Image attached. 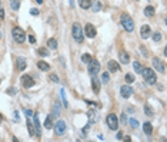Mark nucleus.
<instances>
[{
    "label": "nucleus",
    "mask_w": 167,
    "mask_h": 142,
    "mask_svg": "<svg viewBox=\"0 0 167 142\" xmlns=\"http://www.w3.org/2000/svg\"><path fill=\"white\" fill-rule=\"evenodd\" d=\"M51 109H53V116L54 118H57L60 115V105H59V102H54V105H53V108H51Z\"/></svg>",
    "instance_id": "24"
},
{
    "label": "nucleus",
    "mask_w": 167,
    "mask_h": 142,
    "mask_svg": "<svg viewBox=\"0 0 167 142\" xmlns=\"http://www.w3.org/2000/svg\"><path fill=\"white\" fill-rule=\"evenodd\" d=\"M16 68L19 69V70H24V69H26V60H24V57H19V59L16 60Z\"/></svg>",
    "instance_id": "17"
},
{
    "label": "nucleus",
    "mask_w": 167,
    "mask_h": 142,
    "mask_svg": "<svg viewBox=\"0 0 167 142\" xmlns=\"http://www.w3.org/2000/svg\"><path fill=\"white\" fill-rule=\"evenodd\" d=\"M92 59H93V56L90 55V53H84V55L81 56V62H83V63H89Z\"/></svg>",
    "instance_id": "29"
},
{
    "label": "nucleus",
    "mask_w": 167,
    "mask_h": 142,
    "mask_svg": "<svg viewBox=\"0 0 167 142\" xmlns=\"http://www.w3.org/2000/svg\"><path fill=\"white\" fill-rule=\"evenodd\" d=\"M27 129H29L30 136H34V135H36V132H34V126H33V125H32V122H30V118L27 119Z\"/></svg>",
    "instance_id": "26"
},
{
    "label": "nucleus",
    "mask_w": 167,
    "mask_h": 142,
    "mask_svg": "<svg viewBox=\"0 0 167 142\" xmlns=\"http://www.w3.org/2000/svg\"><path fill=\"white\" fill-rule=\"evenodd\" d=\"M154 13H156V10H154L153 6H147V7L144 9V14H146L147 17H153Z\"/></svg>",
    "instance_id": "21"
},
{
    "label": "nucleus",
    "mask_w": 167,
    "mask_h": 142,
    "mask_svg": "<svg viewBox=\"0 0 167 142\" xmlns=\"http://www.w3.org/2000/svg\"><path fill=\"white\" fill-rule=\"evenodd\" d=\"M0 7H2V2H0Z\"/></svg>",
    "instance_id": "48"
},
{
    "label": "nucleus",
    "mask_w": 167,
    "mask_h": 142,
    "mask_svg": "<svg viewBox=\"0 0 167 142\" xmlns=\"http://www.w3.org/2000/svg\"><path fill=\"white\" fill-rule=\"evenodd\" d=\"M106 122H107V126L111 129V131H116L119 128V121H117V116L114 113H110L107 118H106Z\"/></svg>",
    "instance_id": "5"
},
{
    "label": "nucleus",
    "mask_w": 167,
    "mask_h": 142,
    "mask_svg": "<svg viewBox=\"0 0 167 142\" xmlns=\"http://www.w3.org/2000/svg\"><path fill=\"white\" fill-rule=\"evenodd\" d=\"M37 68L40 69V70H43V72H49V70H50V65H49L47 62H43V60L37 62Z\"/></svg>",
    "instance_id": "19"
},
{
    "label": "nucleus",
    "mask_w": 167,
    "mask_h": 142,
    "mask_svg": "<svg viewBox=\"0 0 167 142\" xmlns=\"http://www.w3.org/2000/svg\"><path fill=\"white\" fill-rule=\"evenodd\" d=\"M79 6L81 9H89L92 7V0H79Z\"/></svg>",
    "instance_id": "22"
},
{
    "label": "nucleus",
    "mask_w": 167,
    "mask_h": 142,
    "mask_svg": "<svg viewBox=\"0 0 167 142\" xmlns=\"http://www.w3.org/2000/svg\"><path fill=\"white\" fill-rule=\"evenodd\" d=\"M87 65H89V73L90 75H93V76H94L96 73H99V70H100V62H99V60L92 59L89 63H87Z\"/></svg>",
    "instance_id": "7"
},
{
    "label": "nucleus",
    "mask_w": 167,
    "mask_h": 142,
    "mask_svg": "<svg viewBox=\"0 0 167 142\" xmlns=\"http://www.w3.org/2000/svg\"><path fill=\"white\" fill-rule=\"evenodd\" d=\"M84 36H87V37H90V39H93L96 36V33H97V30L96 28L92 25V23H87L86 26H84Z\"/></svg>",
    "instance_id": "8"
},
{
    "label": "nucleus",
    "mask_w": 167,
    "mask_h": 142,
    "mask_svg": "<svg viewBox=\"0 0 167 142\" xmlns=\"http://www.w3.org/2000/svg\"><path fill=\"white\" fill-rule=\"evenodd\" d=\"M53 125H54V134H56L57 136H62L66 132V122L64 121H57Z\"/></svg>",
    "instance_id": "6"
},
{
    "label": "nucleus",
    "mask_w": 167,
    "mask_h": 142,
    "mask_svg": "<svg viewBox=\"0 0 167 142\" xmlns=\"http://www.w3.org/2000/svg\"><path fill=\"white\" fill-rule=\"evenodd\" d=\"M120 22L127 32H133V30H134V22H133V19L127 13H123L120 16Z\"/></svg>",
    "instance_id": "3"
},
{
    "label": "nucleus",
    "mask_w": 167,
    "mask_h": 142,
    "mask_svg": "<svg viewBox=\"0 0 167 142\" xmlns=\"http://www.w3.org/2000/svg\"><path fill=\"white\" fill-rule=\"evenodd\" d=\"M44 128L46 129H51L53 128V115H49L44 121Z\"/></svg>",
    "instance_id": "20"
},
{
    "label": "nucleus",
    "mask_w": 167,
    "mask_h": 142,
    "mask_svg": "<svg viewBox=\"0 0 167 142\" xmlns=\"http://www.w3.org/2000/svg\"><path fill=\"white\" fill-rule=\"evenodd\" d=\"M10 6L13 10H19L20 9V0H10Z\"/></svg>",
    "instance_id": "28"
},
{
    "label": "nucleus",
    "mask_w": 167,
    "mask_h": 142,
    "mask_svg": "<svg viewBox=\"0 0 167 142\" xmlns=\"http://www.w3.org/2000/svg\"><path fill=\"white\" fill-rule=\"evenodd\" d=\"M140 52L143 53V56H144V57H148V50L146 49L144 46H140Z\"/></svg>",
    "instance_id": "37"
},
{
    "label": "nucleus",
    "mask_w": 167,
    "mask_h": 142,
    "mask_svg": "<svg viewBox=\"0 0 167 142\" xmlns=\"http://www.w3.org/2000/svg\"><path fill=\"white\" fill-rule=\"evenodd\" d=\"M133 68H134V72H137V73H140L141 69H143V66L140 65V62H137V60H134V63H133Z\"/></svg>",
    "instance_id": "30"
},
{
    "label": "nucleus",
    "mask_w": 167,
    "mask_h": 142,
    "mask_svg": "<svg viewBox=\"0 0 167 142\" xmlns=\"http://www.w3.org/2000/svg\"><path fill=\"white\" fill-rule=\"evenodd\" d=\"M60 95H62V99H63V105L64 106H67V102H66V96H64V90H60Z\"/></svg>",
    "instance_id": "39"
},
{
    "label": "nucleus",
    "mask_w": 167,
    "mask_h": 142,
    "mask_svg": "<svg viewBox=\"0 0 167 142\" xmlns=\"http://www.w3.org/2000/svg\"><path fill=\"white\" fill-rule=\"evenodd\" d=\"M24 112H26L27 118H30V116H32V115H33V112H32V111H30V109H26V111H24Z\"/></svg>",
    "instance_id": "43"
},
{
    "label": "nucleus",
    "mask_w": 167,
    "mask_h": 142,
    "mask_svg": "<svg viewBox=\"0 0 167 142\" xmlns=\"http://www.w3.org/2000/svg\"><path fill=\"white\" fill-rule=\"evenodd\" d=\"M17 93V90H16V88H10V89L7 90V95H10V96H14Z\"/></svg>",
    "instance_id": "38"
},
{
    "label": "nucleus",
    "mask_w": 167,
    "mask_h": 142,
    "mask_svg": "<svg viewBox=\"0 0 167 142\" xmlns=\"http://www.w3.org/2000/svg\"><path fill=\"white\" fill-rule=\"evenodd\" d=\"M151 36H153V40L156 42V43H157V42L162 40V33H160V32H154Z\"/></svg>",
    "instance_id": "31"
},
{
    "label": "nucleus",
    "mask_w": 167,
    "mask_h": 142,
    "mask_svg": "<svg viewBox=\"0 0 167 142\" xmlns=\"http://www.w3.org/2000/svg\"><path fill=\"white\" fill-rule=\"evenodd\" d=\"M107 68H109V72L114 73V72H117L120 69V66H119V63H117L116 60H110V62L107 63Z\"/></svg>",
    "instance_id": "13"
},
{
    "label": "nucleus",
    "mask_w": 167,
    "mask_h": 142,
    "mask_svg": "<svg viewBox=\"0 0 167 142\" xmlns=\"http://www.w3.org/2000/svg\"><path fill=\"white\" fill-rule=\"evenodd\" d=\"M121 122H123V123H124V122H126V115H124V113H123V115H121Z\"/></svg>",
    "instance_id": "45"
},
{
    "label": "nucleus",
    "mask_w": 167,
    "mask_h": 142,
    "mask_svg": "<svg viewBox=\"0 0 167 142\" xmlns=\"http://www.w3.org/2000/svg\"><path fill=\"white\" fill-rule=\"evenodd\" d=\"M124 79H126L127 83H133V82H134V76H133L132 73H127L126 76H124Z\"/></svg>",
    "instance_id": "33"
},
{
    "label": "nucleus",
    "mask_w": 167,
    "mask_h": 142,
    "mask_svg": "<svg viewBox=\"0 0 167 142\" xmlns=\"http://www.w3.org/2000/svg\"><path fill=\"white\" fill-rule=\"evenodd\" d=\"M22 85H23V88L29 89V88H32L33 85H34V80L32 79V76H29V75H24V76H22Z\"/></svg>",
    "instance_id": "11"
},
{
    "label": "nucleus",
    "mask_w": 167,
    "mask_h": 142,
    "mask_svg": "<svg viewBox=\"0 0 167 142\" xmlns=\"http://www.w3.org/2000/svg\"><path fill=\"white\" fill-rule=\"evenodd\" d=\"M144 113L147 115V116H150V118H153V116H154V111H153V108H151L148 103H146V105H144Z\"/></svg>",
    "instance_id": "23"
},
{
    "label": "nucleus",
    "mask_w": 167,
    "mask_h": 142,
    "mask_svg": "<svg viewBox=\"0 0 167 142\" xmlns=\"http://www.w3.org/2000/svg\"><path fill=\"white\" fill-rule=\"evenodd\" d=\"M119 56H120V62L123 63V65H127V63L130 62V57H129V53H127V52H124V50H121Z\"/></svg>",
    "instance_id": "16"
},
{
    "label": "nucleus",
    "mask_w": 167,
    "mask_h": 142,
    "mask_svg": "<svg viewBox=\"0 0 167 142\" xmlns=\"http://www.w3.org/2000/svg\"><path fill=\"white\" fill-rule=\"evenodd\" d=\"M140 73L143 75L146 83H148V85H156V83H157V76H156V73H154L153 69H150V68L141 69Z\"/></svg>",
    "instance_id": "1"
},
{
    "label": "nucleus",
    "mask_w": 167,
    "mask_h": 142,
    "mask_svg": "<svg viewBox=\"0 0 167 142\" xmlns=\"http://www.w3.org/2000/svg\"><path fill=\"white\" fill-rule=\"evenodd\" d=\"M3 19H4V10H3L2 7H0V23L3 22Z\"/></svg>",
    "instance_id": "40"
},
{
    "label": "nucleus",
    "mask_w": 167,
    "mask_h": 142,
    "mask_svg": "<svg viewBox=\"0 0 167 142\" xmlns=\"http://www.w3.org/2000/svg\"><path fill=\"white\" fill-rule=\"evenodd\" d=\"M47 46H49V49H53V50H56L57 49V46H59V45H57V40L56 39H49V42H47Z\"/></svg>",
    "instance_id": "25"
},
{
    "label": "nucleus",
    "mask_w": 167,
    "mask_h": 142,
    "mask_svg": "<svg viewBox=\"0 0 167 142\" xmlns=\"http://www.w3.org/2000/svg\"><path fill=\"white\" fill-rule=\"evenodd\" d=\"M0 37H2V33H0Z\"/></svg>",
    "instance_id": "49"
},
{
    "label": "nucleus",
    "mask_w": 167,
    "mask_h": 142,
    "mask_svg": "<svg viewBox=\"0 0 167 142\" xmlns=\"http://www.w3.org/2000/svg\"><path fill=\"white\" fill-rule=\"evenodd\" d=\"M29 42H30V43H36V37L33 35H30L29 36Z\"/></svg>",
    "instance_id": "42"
},
{
    "label": "nucleus",
    "mask_w": 167,
    "mask_h": 142,
    "mask_svg": "<svg viewBox=\"0 0 167 142\" xmlns=\"http://www.w3.org/2000/svg\"><path fill=\"white\" fill-rule=\"evenodd\" d=\"M33 126H34L36 129V136H40L41 135V128H40V122H39V115H34V123H33Z\"/></svg>",
    "instance_id": "15"
},
{
    "label": "nucleus",
    "mask_w": 167,
    "mask_h": 142,
    "mask_svg": "<svg viewBox=\"0 0 167 142\" xmlns=\"http://www.w3.org/2000/svg\"><path fill=\"white\" fill-rule=\"evenodd\" d=\"M36 2H37L39 4H41V3H43V0H36Z\"/></svg>",
    "instance_id": "46"
},
{
    "label": "nucleus",
    "mask_w": 167,
    "mask_h": 142,
    "mask_svg": "<svg viewBox=\"0 0 167 142\" xmlns=\"http://www.w3.org/2000/svg\"><path fill=\"white\" fill-rule=\"evenodd\" d=\"M117 139H119V141L123 139V134H121V132H119V134H117Z\"/></svg>",
    "instance_id": "44"
},
{
    "label": "nucleus",
    "mask_w": 167,
    "mask_h": 142,
    "mask_svg": "<svg viewBox=\"0 0 167 142\" xmlns=\"http://www.w3.org/2000/svg\"><path fill=\"white\" fill-rule=\"evenodd\" d=\"M153 66L157 69L159 72H162V73H166V65L162 62L160 59H157V57H154L153 59Z\"/></svg>",
    "instance_id": "12"
},
{
    "label": "nucleus",
    "mask_w": 167,
    "mask_h": 142,
    "mask_svg": "<svg viewBox=\"0 0 167 142\" xmlns=\"http://www.w3.org/2000/svg\"><path fill=\"white\" fill-rule=\"evenodd\" d=\"M151 36V29H150V26L148 25H144V26H141V29H140V37L141 39H148Z\"/></svg>",
    "instance_id": "10"
},
{
    "label": "nucleus",
    "mask_w": 167,
    "mask_h": 142,
    "mask_svg": "<svg viewBox=\"0 0 167 142\" xmlns=\"http://www.w3.org/2000/svg\"><path fill=\"white\" fill-rule=\"evenodd\" d=\"M109 80H110V75H109V72H104V73L102 75V82L109 83Z\"/></svg>",
    "instance_id": "32"
},
{
    "label": "nucleus",
    "mask_w": 167,
    "mask_h": 142,
    "mask_svg": "<svg viewBox=\"0 0 167 142\" xmlns=\"http://www.w3.org/2000/svg\"><path fill=\"white\" fill-rule=\"evenodd\" d=\"M100 9H102V3L97 0V2H94V4H93V12H99Z\"/></svg>",
    "instance_id": "34"
},
{
    "label": "nucleus",
    "mask_w": 167,
    "mask_h": 142,
    "mask_svg": "<svg viewBox=\"0 0 167 142\" xmlns=\"http://www.w3.org/2000/svg\"><path fill=\"white\" fill-rule=\"evenodd\" d=\"M30 13H32L33 16H39V10H37V9H32V10H30Z\"/></svg>",
    "instance_id": "41"
},
{
    "label": "nucleus",
    "mask_w": 167,
    "mask_h": 142,
    "mask_svg": "<svg viewBox=\"0 0 167 142\" xmlns=\"http://www.w3.org/2000/svg\"><path fill=\"white\" fill-rule=\"evenodd\" d=\"M49 79H50L51 82H54V83H59V76H57V75H54V73H51L50 76H49Z\"/></svg>",
    "instance_id": "36"
},
{
    "label": "nucleus",
    "mask_w": 167,
    "mask_h": 142,
    "mask_svg": "<svg viewBox=\"0 0 167 142\" xmlns=\"http://www.w3.org/2000/svg\"><path fill=\"white\" fill-rule=\"evenodd\" d=\"M3 122V116H2V113H0V123Z\"/></svg>",
    "instance_id": "47"
},
{
    "label": "nucleus",
    "mask_w": 167,
    "mask_h": 142,
    "mask_svg": "<svg viewBox=\"0 0 167 142\" xmlns=\"http://www.w3.org/2000/svg\"><path fill=\"white\" fill-rule=\"evenodd\" d=\"M92 89H93V92H94L96 95L100 92V80L97 79V78H94V76L92 78Z\"/></svg>",
    "instance_id": "14"
},
{
    "label": "nucleus",
    "mask_w": 167,
    "mask_h": 142,
    "mask_svg": "<svg viewBox=\"0 0 167 142\" xmlns=\"http://www.w3.org/2000/svg\"><path fill=\"white\" fill-rule=\"evenodd\" d=\"M71 35H73V39H74L77 43H83L84 40V33H83V29L79 23H74L71 28Z\"/></svg>",
    "instance_id": "2"
},
{
    "label": "nucleus",
    "mask_w": 167,
    "mask_h": 142,
    "mask_svg": "<svg viewBox=\"0 0 167 142\" xmlns=\"http://www.w3.org/2000/svg\"><path fill=\"white\" fill-rule=\"evenodd\" d=\"M37 55L39 56H49V49L47 47H39L37 49Z\"/></svg>",
    "instance_id": "27"
},
{
    "label": "nucleus",
    "mask_w": 167,
    "mask_h": 142,
    "mask_svg": "<svg viewBox=\"0 0 167 142\" xmlns=\"http://www.w3.org/2000/svg\"><path fill=\"white\" fill-rule=\"evenodd\" d=\"M143 132L146 135H151V134H153V125H151L150 122L143 123Z\"/></svg>",
    "instance_id": "18"
},
{
    "label": "nucleus",
    "mask_w": 167,
    "mask_h": 142,
    "mask_svg": "<svg viewBox=\"0 0 167 142\" xmlns=\"http://www.w3.org/2000/svg\"><path fill=\"white\" fill-rule=\"evenodd\" d=\"M120 95L123 96L124 99L130 98V96L133 95V88H132V86H129V85H124V86H121V89H120Z\"/></svg>",
    "instance_id": "9"
},
{
    "label": "nucleus",
    "mask_w": 167,
    "mask_h": 142,
    "mask_svg": "<svg viewBox=\"0 0 167 142\" xmlns=\"http://www.w3.org/2000/svg\"><path fill=\"white\" fill-rule=\"evenodd\" d=\"M11 36H13L14 42H16V43H20V45L26 40V33H24V30L22 28H19V26H16V28L11 30Z\"/></svg>",
    "instance_id": "4"
},
{
    "label": "nucleus",
    "mask_w": 167,
    "mask_h": 142,
    "mask_svg": "<svg viewBox=\"0 0 167 142\" xmlns=\"http://www.w3.org/2000/svg\"><path fill=\"white\" fill-rule=\"evenodd\" d=\"M129 123H130V126H132V128H134V129L139 126V121L137 119H130Z\"/></svg>",
    "instance_id": "35"
}]
</instances>
